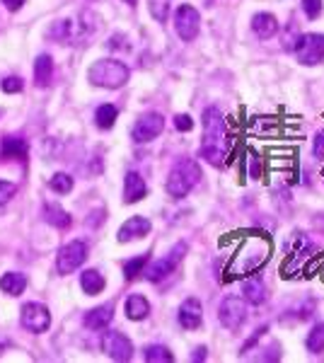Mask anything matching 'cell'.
I'll use <instances>...</instances> for the list:
<instances>
[{
  "label": "cell",
  "instance_id": "6da1fadb",
  "mask_svg": "<svg viewBox=\"0 0 324 363\" xmlns=\"http://www.w3.org/2000/svg\"><path fill=\"white\" fill-rule=\"evenodd\" d=\"M225 116L218 107H208L203 112V140L199 155L203 157L208 165L220 167L225 162Z\"/></svg>",
  "mask_w": 324,
  "mask_h": 363
},
{
  "label": "cell",
  "instance_id": "7a4b0ae2",
  "mask_svg": "<svg viewBox=\"0 0 324 363\" xmlns=\"http://www.w3.org/2000/svg\"><path fill=\"white\" fill-rule=\"evenodd\" d=\"M128 78H131V70H128L126 63L116 61V58L95 61L87 70V80L97 87H107V90H119L128 83Z\"/></svg>",
  "mask_w": 324,
  "mask_h": 363
},
{
  "label": "cell",
  "instance_id": "3957f363",
  "mask_svg": "<svg viewBox=\"0 0 324 363\" xmlns=\"http://www.w3.org/2000/svg\"><path fill=\"white\" fill-rule=\"evenodd\" d=\"M199 182H201V167H199V162L191 160V157H181V160L174 162V167L169 169L164 189H167V194L172 199H181L189 194Z\"/></svg>",
  "mask_w": 324,
  "mask_h": 363
},
{
  "label": "cell",
  "instance_id": "277c9868",
  "mask_svg": "<svg viewBox=\"0 0 324 363\" xmlns=\"http://www.w3.org/2000/svg\"><path fill=\"white\" fill-rule=\"evenodd\" d=\"M293 54H296L298 63L303 66H317L324 61V34L310 32V34H298V39H293Z\"/></svg>",
  "mask_w": 324,
  "mask_h": 363
},
{
  "label": "cell",
  "instance_id": "5b68a950",
  "mask_svg": "<svg viewBox=\"0 0 324 363\" xmlns=\"http://www.w3.org/2000/svg\"><path fill=\"white\" fill-rule=\"evenodd\" d=\"M184 255H186V242H177L162 259L152 262L148 269H143L145 279L152 281V284H160L162 279H167L169 274H174V269L179 267V262L184 259Z\"/></svg>",
  "mask_w": 324,
  "mask_h": 363
},
{
  "label": "cell",
  "instance_id": "8992f818",
  "mask_svg": "<svg viewBox=\"0 0 324 363\" xmlns=\"http://www.w3.org/2000/svg\"><path fill=\"white\" fill-rule=\"evenodd\" d=\"M87 259V245L82 240H73V242L63 245L56 255V272L61 277H68V274L78 272V269L85 264Z\"/></svg>",
  "mask_w": 324,
  "mask_h": 363
},
{
  "label": "cell",
  "instance_id": "52a82bcc",
  "mask_svg": "<svg viewBox=\"0 0 324 363\" xmlns=\"http://www.w3.org/2000/svg\"><path fill=\"white\" fill-rule=\"evenodd\" d=\"M201 29V15L194 5H179L174 13V32L181 42H194Z\"/></svg>",
  "mask_w": 324,
  "mask_h": 363
},
{
  "label": "cell",
  "instance_id": "ba28073f",
  "mask_svg": "<svg viewBox=\"0 0 324 363\" xmlns=\"http://www.w3.org/2000/svg\"><path fill=\"white\" fill-rule=\"evenodd\" d=\"M218 322H220L225 330L235 332L247 322V301L245 298H235L230 296L220 303L218 308Z\"/></svg>",
  "mask_w": 324,
  "mask_h": 363
},
{
  "label": "cell",
  "instance_id": "9c48e42d",
  "mask_svg": "<svg viewBox=\"0 0 324 363\" xmlns=\"http://www.w3.org/2000/svg\"><path fill=\"white\" fill-rule=\"evenodd\" d=\"M20 325L32 335H41L51 327V313L44 303H25L20 310Z\"/></svg>",
  "mask_w": 324,
  "mask_h": 363
},
{
  "label": "cell",
  "instance_id": "30bf717a",
  "mask_svg": "<svg viewBox=\"0 0 324 363\" xmlns=\"http://www.w3.org/2000/svg\"><path fill=\"white\" fill-rule=\"evenodd\" d=\"M162 128H164L162 114L148 112V114H143V116H140V119L133 124L131 138L135 140V143H150V140H155L157 136H160Z\"/></svg>",
  "mask_w": 324,
  "mask_h": 363
},
{
  "label": "cell",
  "instance_id": "8fae6325",
  "mask_svg": "<svg viewBox=\"0 0 324 363\" xmlns=\"http://www.w3.org/2000/svg\"><path fill=\"white\" fill-rule=\"evenodd\" d=\"M102 349L107 351V356L111 361H131L133 356V344L131 339L121 332H104L102 337Z\"/></svg>",
  "mask_w": 324,
  "mask_h": 363
},
{
  "label": "cell",
  "instance_id": "7c38bea8",
  "mask_svg": "<svg viewBox=\"0 0 324 363\" xmlns=\"http://www.w3.org/2000/svg\"><path fill=\"white\" fill-rule=\"evenodd\" d=\"M177 320H179V325L184 327V330H199L201 322H203L201 303H199L196 298H186V301L179 306V315H177Z\"/></svg>",
  "mask_w": 324,
  "mask_h": 363
},
{
  "label": "cell",
  "instance_id": "4fadbf2b",
  "mask_svg": "<svg viewBox=\"0 0 324 363\" xmlns=\"http://www.w3.org/2000/svg\"><path fill=\"white\" fill-rule=\"evenodd\" d=\"M150 220L143 218V216H133V218H128L126 223L119 228V233H116V240L119 242H131V240H138V238H145L150 233Z\"/></svg>",
  "mask_w": 324,
  "mask_h": 363
},
{
  "label": "cell",
  "instance_id": "5bb4252c",
  "mask_svg": "<svg viewBox=\"0 0 324 363\" xmlns=\"http://www.w3.org/2000/svg\"><path fill=\"white\" fill-rule=\"evenodd\" d=\"M145 194H148L145 179L138 172H126V177H123V203H135L145 199Z\"/></svg>",
  "mask_w": 324,
  "mask_h": 363
},
{
  "label": "cell",
  "instance_id": "9a60e30c",
  "mask_svg": "<svg viewBox=\"0 0 324 363\" xmlns=\"http://www.w3.org/2000/svg\"><path fill=\"white\" fill-rule=\"evenodd\" d=\"M242 298L250 306H264L269 298V291H267V284H264L259 277H250L242 281Z\"/></svg>",
  "mask_w": 324,
  "mask_h": 363
},
{
  "label": "cell",
  "instance_id": "2e32d148",
  "mask_svg": "<svg viewBox=\"0 0 324 363\" xmlns=\"http://www.w3.org/2000/svg\"><path fill=\"white\" fill-rule=\"evenodd\" d=\"M252 32H255L259 39H271L279 32V20L271 13H257L252 17Z\"/></svg>",
  "mask_w": 324,
  "mask_h": 363
},
{
  "label": "cell",
  "instance_id": "e0dca14e",
  "mask_svg": "<svg viewBox=\"0 0 324 363\" xmlns=\"http://www.w3.org/2000/svg\"><path fill=\"white\" fill-rule=\"evenodd\" d=\"M111 320H114V306L107 303V306H99L85 315V327L87 330H104Z\"/></svg>",
  "mask_w": 324,
  "mask_h": 363
},
{
  "label": "cell",
  "instance_id": "ac0fdd59",
  "mask_svg": "<svg viewBox=\"0 0 324 363\" xmlns=\"http://www.w3.org/2000/svg\"><path fill=\"white\" fill-rule=\"evenodd\" d=\"M51 78H54V58L49 54L37 56V63H34V83H37V87H49Z\"/></svg>",
  "mask_w": 324,
  "mask_h": 363
},
{
  "label": "cell",
  "instance_id": "d6986e66",
  "mask_svg": "<svg viewBox=\"0 0 324 363\" xmlns=\"http://www.w3.org/2000/svg\"><path fill=\"white\" fill-rule=\"evenodd\" d=\"M0 157H3V160H25V157H27V143L22 138H15V136L3 138V145H0Z\"/></svg>",
  "mask_w": 324,
  "mask_h": 363
},
{
  "label": "cell",
  "instance_id": "ffe728a7",
  "mask_svg": "<svg viewBox=\"0 0 324 363\" xmlns=\"http://www.w3.org/2000/svg\"><path fill=\"white\" fill-rule=\"evenodd\" d=\"M27 289V277L17 272H8L0 277V291L8 296H22Z\"/></svg>",
  "mask_w": 324,
  "mask_h": 363
},
{
  "label": "cell",
  "instance_id": "44dd1931",
  "mask_svg": "<svg viewBox=\"0 0 324 363\" xmlns=\"http://www.w3.org/2000/svg\"><path fill=\"white\" fill-rule=\"evenodd\" d=\"M44 220L49 225L58 228V230H66V228H70V223H73V218L63 211L58 203H46L44 206Z\"/></svg>",
  "mask_w": 324,
  "mask_h": 363
},
{
  "label": "cell",
  "instance_id": "7402d4cb",
  "mask_svg": "<svg viewBox=\"0 0 324 363\" xmlns=\"http://www.w3.org/2000/svg\"><path fill=\"white\" fill-rule=\"evenodd\" d=\"M80 286L87 296H97L104 291V277L97 272V269H87V272L80 274Z\"/></svg>",
  "mask_w": 324,
  "mask_h": 363
},
{
  "label": "cell",
  "instance_id": "603a6c76",
  "mask_svg": "<svg viewBox=\"0 0 324 363\" xmlns=\"http://www.w3.org/2000/svg\"><path fill=\"white\" fill-rule=\"evenodd\" d=\"M150 315V303L145 301L143 296H128L126 301V318L138 322V320H145Z\"/></svg>",
  "mask_w": 324,
  "mask_h": 363
},
{
  "label": "cell",
  "instance_id": "cb8c5ba5",
  "mask_svg": "<svg viewBox=\"0 0 324 363\" xmlns=\"http://www.w3.org/2000/svg\"><path fill=\"white\" fill-rule=\"evenodd\" d=\"M116 116H119V109H116L114 104H102V107H97V112H95V124L107 131V128L116 124Z\"/></svg>",
  "mask_w": 324,
  "mask_h": 363
},
{
  "label": "cell",
  "instance_id": "d4e9b609",
  "mask_svg": "<svg viewBox=\"0 0 324 363\" xmlns=\"http://www.w3.org/2000/svg\"><path fill=\"white\" fill-rule=\"evenodd\" d=\"M143 356L148 363H172L174 361L172 351H169L167 347H162V344H150Z\"/></svg>",
  "mask_w": 324,
  "mask_h": 363
},
{
  "label": "cell",
  "instance_id": "484cf974",
  "mask_svg": "<svg viewBox=\"0 0 324 363\" xmlns=\"http://www.w3.org/2000/svg\"><path fill=\"white\" fill-rule=\"evenodd\" d=\"M305 347H308L310 354H322L324 351V322L312 327L308 339H305Z\"/></svg>",
  "mask_w": 324,
  "mask_h": 363
},
{
  "label": "cell",
  "instance_id": "4316f807",
  "mask_svg": "<svg viewBox=\"0 0 324 363\" xmlns=\"http://www.w3.org/2000/svg\"><path fill=\"white\" fill-rule=\"evenodd\" d=\"M148 262H150L148 255H140V257H135V259L123 262V277H126V281H133L138 274H143V269Z\"/></svg>",
  "mask_w": 324,
  "mask_h": 363
},
{
  "label": "cell",
  "instance_id": "83f0119b",
  "mask_svg": "<svg viewBox=\"0 0 324 363\" xmlns=\"http://www.w3.org/2000/svg\"><path fill=\"white\" fill-rule=\"evenodd\" d=\"M49 186L56 194H70V191H73V177L66 172H58L49 179Z\"/></svg>",
  "mask_w": 324,
  "mask_h": 363
},
{
  "label": "cell",
  "instance_id": "f1b7e54d",
  "mask_svg": "<svg viewBox=\"0 0 324 363\" xmlns=\"http://www.w3.org/2000/svg\"><path fill=\"white\" fill-rule=\"evenodd\" d=\"M169 8H172V0H148V10L155 22H167Z\"/></svg>",
  "mask_w": 324,
  "mask_h": 363
},
{
  "label": "cell",
  "instance_id": "f546056e",
  "mask_svg": "<svg viewBox=\"0 0 324 363\" xmlns=\"http://www.w3.org/2000/svg\"><path fill=\"white\" fill-rule=\"evenodd\" d=\"M303 13L308 15V20H317L322 15V0H303Z\"/></svg>",
  "mask_w": 324,
  "mask_h": 363
},
{
  "label": "cell",
  "instance_id": "4dcf8cb0",
  "mask_svg": "<svg viewBox=\"0 0 324 363\" xmlns=\"http://www.w3.org/2000/svg\"><path fill=\"white\" fill-rule=\"evenodd\" d=\"M15 191H17V184H13V182L0 179V206H3V203H8L10 199L15 196Z\"/></svg>",
  "mask_w": 324,
  "mask_h": 363
},
{
  "label": "cell",
  "instance_id": "1f68e13d",
  "mask_svg": "<svg viewBox=\"0 0 324 363\" xmlns=\"http://www.w3.org/2000/svg\"><path fill=\"white\" fill-rule=\"evenodd\" d=\"M0 87H3V92H8V95H15V92H22V80L10 75V78H5L3 83H0Z\"/></svg>",
  "mask_w": 324,
  "mask_h": 363
},
{
  "label": "cell",
  "instance_id": "d6a6232c",
  "mask_svg": "<svg viewBox=\"0 0 324 363\" xmlns=\"http://www.w3.org/2000/svg\"><path fill=\"white\" fill-rule=\"evenodd\" d=\"M174 128L177 131H191L194 128V121L189 114H177L174 116Z\"/></svg>",
  "mask_w": 324,
  "mask_h": 363
},
{
  "label": "cell",
  "instance_id": "836d02e7",
  "mask_svg": "<svg viewBox=\"0 0 324 363\" xmlns=\"http://www.w3.org/2000/svg\"><path fill=\"white\" fill-rule=\"evenodd\" d=\"M312 153H315L317 160H324V131H320L315 136V143H312Z\"/></svg>",
  "mask_w": 324,
  "mask_h": 363
},
{
  "label": "cell",
  "instance_id": "e575fe53",
  "mask_svg": "<svg viewBox=\"0 0 324 363\" xmlns=\"http://www.w3.org/2000/svg\"><path fill=\"white\" fill-rule=\"evenodd\" d=\"M0 3H3V5H5V8H8V10H10V13H17V10H20V8H22V5H25V3H27V0H0Z\"/></svg>",
  "mask_w": 324,
  "mask_h": 363
},
{
  "label": "cell",
  "instance_id": "d590c367",
  "mask_svg": "<svg viewBox=\"0 0 324 363\" xmlns=\"http://www.w3.org/2000/svg\"><path fill=\"white\" fill-rule=\"evenodd\" d=\"M191 361H206V347H199L196 354L191 356Z\"/></svg>",
  "mask_w": 324,
  "mask_h": 363
},
{
  "label": "cell",
  "instance_id": "8d00e7d4",
  "mask_svg": "<svg viewBox=\"0 0 324 363\" xmlns=\"http://www.w3.org/2000/svg\"><path fill=\"white\" fill-rule=\"evenodd\" d=\"M8 347H10V342H8V339H5V337H0V356L5 354V349H8Z\"/></svg>",
  "mask_w": 324,
  "mask_h": 363
},
{
  "label": "cell",
  "instance_id": "74e56055",
  "mask_svg": "<svg viewBox=\"0 0 324 363\" xmlns=\"http://www.w3.org/2000/svg\"><path fill=\"white\" fill-rule=\"evenodd\" d=\"M315 223H317V228H320V230L324 233V218H320V220H315Z\"/></svg>",
  "mask_w": 324,
  "mask_h": 363
}]
</instances>
